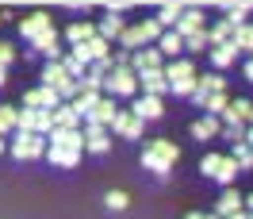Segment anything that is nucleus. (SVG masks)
I'll use <instances>...</instances> for the list:
<instances>
[{"mask_svg": "<svg viewBox=\"0 0 253 219\" xmlns=\"http://www.w3.org/2000/svg\"><path fill=\"white\" fill-rule=\"evenodd\" d=\"M58 104H65V100L54 93V89H46V85H39V89H27V93H23V108H35V111H54Z\"/></svg>", "mask_w": 253, "mask_h": 219, "instance_id": "6", "label": "nucleus"}, {"mask_svg": "<svg viewBox=\"0 0 253 219\" xmlns=\"http://www.w3.org/2000/svg\"><path fill=\"white\" fill-rule=\"evenodd\" d=\"M253 115V104L250 100H230V108L222 111V119H226V127H246Z\"/></svg>", "mask_w": 253, "mask_h": 219, "instance_id": "14", "label": "nucleus"}, {"mask_svg": "<svg viewBox=\"0 0 253 219\" xmlns=\"http://www.w3.org/2000/svg\"><path fill=\"white\" fill-rule=\"evenodd\" d=\"M46 158L58 165V169H73V165L81 162V150H65V146H50L46 142Z\"/></svg>", "mask_w": 253, "mask_h": 219, "instance_id": "18", "label": "nucleus"}, {"mask_svg": "<svg viewBox=\"0 0 253 219\" xmlns=\"http://www.w3.org/2000/svg\"><path fill=\"white\" fill-rule=\"evenodd\" d=\"M104 89L111 93V100L115 96H134L138 93V73L134 69H111L108 77H104Z\"/></svg>", "mask_w": 253, "mask_h": 219, "instance_id": "5", "label": "nucleus"}, {"mask_svg": "<svg viewBox=\"0 0 253 219\" xmlns=\"http://www.w3.org/2000/svg\"><path fill=\"white\" fill-rule=\"evenodd\" d=\"M62 69H65V73H69L73 81H81L84 73H88V65L81 62V58H73V54H62Z\"/></svg>", "mask_w": 253, "mask_h": 219, "instance_id": "30", "label": "nucleus"}, {"mask_svg": "<svg viewBox=\"0 0 253 219\" xmlns=\"http://www.w3.org/2000/svg\"><path fill=\"white\" fill-rule=\"evenodd\" d=\"M250 150H253V146H250Z\"/></svg>", "mask_w": 253, "mask_h": 219, "instance_id": "52", "label": "nucleus"}, {"mask_svg": "<svg viewBox=\"0 0 253 219\" xmlns=\"http://www.w3.org/2000/svg\"><path fill=\"white\" fill-rule=\"evenodd\" d=\"M12 58H16V50H12L8 43H4V39H0V69H4V65L12 62Z\"/></svg>", "mask_w": 253, "mask_h": 219, "instance_id": "40", "label": "nucleus"}, {"mask_svg": "<svg viewBox=\"0 0 253 219\" xmlns=\"http://www.w3.org/2000/svg\"><path fill=\"white\" fill-rule=\"evenodd\" d=\"M4 150H8V139H4V135H0V154H4Z\"/></svg>", "mask_w": 253, "mask_h": 219, "instance_id": "42", "label": "nucleus"}, {"mask_svg": "<svg viewBox=\"0 0 253 219\" xmlns=\"http://www.w3.org/2000/svg\"><path fill=\"white\" fill-rule=\"evenodd\" d=\"M230 219H250V212H238V216H230Z\"/></svg>", "mask_w": 253, "mask_h": 219, "instance_id": "43", "label": "nucleus"}, {"mask_svg": "<svg viewBox=\"0 0 253 219\" xmlns=\"http://www.w3.org/2000/svg\"><path fill=\"white\" fill-rule=\"evenodd\" d=\"M54 131H81V115L73 111V104H58L54 108Z\"/></svg>", "mask_w": 253, "mask_h": 219, "instance_id": "16", "label": "nucleus"}, {"mask_svg": "<svg viewBox=\"0 0 253 219\" xmlns=\"http://www.w3.org/2000/svg\"><path fill=\"white\" fill-rule=\"evenodd\" d=\"M69 104H73V111H77L81 119H88V115H92V108L100 104V93H77Z\"/></svg>", "mask_w": 253, "mask_h": 219, "instance_id": "26", "label": "nucleus"}, {"mask_svg": "<svg viewBox=\"0 0 253 219\" xmlns=\"http://www.w3.org/2000/svg\"><path fill=\"white\" fill-rule=\"evenodd\" d=\"M246 142H250V146H253V127H250V131H246Z\"/></svg>", "mask_w": 253, "mask_h": 219, "instance_id": "45", "label": "nucleus"}, {"mask_svg": "<svg viewBox=\"0 0 253 219\" xmlns=\"http://www.w3.org/2000/svg\"><path fill=\"white\" fill-rule=\"evenodd\" d=\"M238 173H242V169H238V162H234V158H222V162H219V169H215V177H211V181H219V185H226V188H230Z\"/></svg>", "mask_w": 253, "mask_h": 219, "instance_id": "28", "label": "nucleus"}, {"mask_svg": "<svg viewBox=\"0 0 253 219\" xmlns=\"http://www.w3.org/2000/svg\"><path fill=\"white\" fill-rule=\"evenodd\" d=\"M138 89H142L146 96H158L169 93V81H165V69H150V73H138Z\"/></svg>", "mask_w": 253, "mask_h": 219, "instance_id": "11", "label": "nucleus"}, {"mask_svg": "<svg viewBox=\"0 0 253 219\" xmlns=\"http://www.w3.org/2000/svg\"><path fill=\"white\" fill-rule=\"evenodd\" d=\"M0 19H4V12H0Z\"/></svg>", "mask_w": 253, "mask_h": 219, "instance_id": "49", "label": "nucleus"}, {"mask_svg": "<svg viewBox=\"0 0 253 219\" xmlns=\"http://www.w3.org/2000/svg\"><path fill=\"white\" fill-rule=\"evenodd\" d=\"M176 158H180V146H176V142H169V139H154V142L142 150V165H146L150 173L165 177V173L173 169Z\"/></svg>", "mask_w": 253, "mask_h": 219, "instance_id": "1", "label": "nucleus"}, {"mask_svg": "<svg viewBox=\"0 0 253 219\" xmlns=\"http://www.w3.org/2000/svg\"><path fill=\"white\" fill-rule=\"evenodd\" d=\"M226 108H230V96H226V93H215V96H211V100H207V115H222V111H226Z\"/></svg>", "mask_w": 253, "mask_h": 219, "instance_id": "33", "label": "nucleus"}, {"mask_svg": "<svg viewBox=\"0 0 253 219\" xmlns=\"http://www.w3.org/2000/svg\"><path fill=\"white\" fill-rule=\"evenodd\" d=\"M230 39H234V27H230L226 19H219L215 27H207V43H211V47H222V43H230Z\"/></svg>", "mask_w": 253, "mask_h": 219, "instance_id": "29", "label": "nucleus"}, {"mask_svg": "<svg viewBox=\"0 0 253 219\" xmlns=\"http://www.w3.org/2000/svg\"><path fill=\"white\" fill-rule=\"evenodd\" d=\"M204 219H219V216H204Z\"/></svg>", "mask_w": 253, "mask_h": 219, "instance_id": "48", "label": "nucleus"}, {"mask_svg": "<svg viewBox=\"0 0 253 219\" xmlns=\"http://www.w3.org/2000/svg\"><path fill=\"white\" fill-rule=\"evenodd\" d=\"M104 204H108L111 212H123L126 204H130V196H126V192H119V188H111L108 196H104Z\"/></svg>", "mask_w": 253, "mask_h": 219, "instance_id": "36", "label": "nucleus"}, {"mask_svg": "<svg viewBox=\"0 0 253 219\" xmlns=\"http://www.w3.org/2000/svg\"><path fill=\"white\" fill-rule=\"evenodd\" d=\"M158 50H161V58H173V62H176V58H180V50H184V39H180L176 31H165L158 39Z\"/></svg>", "mask_w": 253, "mask_h": 219, "instance_id": "23", "label": "nucleus"}, {"mask_svg": "<svg viewBox=\"0 0 253 219\" xmlns=\"http://www.w3.org/2000/svg\"><path fill=\"white\" fill-rule=\"evenodd\" d=\"M207 54H211L215 69H226V65H234V62H238V54H242V50H238L234 43H222V47H211Z\"/></svg>", "mask_w": 253, "mask_h": 219, "instance_id": "21", "label": "nucleus"}, {"mask_svg": "<svg viewBox=\"0 0 253 219\" xmlns=\"http://www.w3.org/2000/svg\"><path fill=\"white\" fill-rule=\"evenodd\" d=\"M180 16H184V4H161L154 19H158L161 27H176V23H180Z\"/></svg>", "mask_w": 253, "mask_h": 219, "instance_id": "27", "label": "nucleus"}, {"mask_svg": "<svg viewBox=\"0 0 253 219\" xmlns=\"http://www.w3.org/2000/svg\"><path fill=\"white\" fill-rule=\"evenodd\" d=\"M222 139L234 142V146H238V142H246V127H222Z\"/></svg>", "mask_w": 253, "mask_h": 219, "instance_id": "39", "label": "nucleus"}, {"mask_svg": "<svg viewBox=\"0 0 253 219\" xmlns=\"http://www.w3.org/2000/svg\"><path fill=\"white\" fill-rule=\"evenodd\" d=\"M16 111L19 108H0V135H16Z\"/></svg>", "mask_w": 253, "mask_h": 219, "instance_id": "34", "label": "nucleus"}, {"mask_svg": "<svg viewBox=\"0 0 253 219\" xmlns=\"http://www.w3.org/2000/svg\"><path fill=\"white\" fill-rule=\"evenodd\" d=\"M246 77L253 81V58H250V62H246Z\"/></svg>", "mask_w": 253, "mask_h": 219, "instance_id": "41", "label": "nucleus"}, {"mask_svg": "<svg viewBox=\"0 0 253 219\" xmlns=\"http://www.w3.org/2000/svg\"><path fill=\"white\" fill-rule=\"evenodd\" d=\"M65 39H69L73 47H81V43H88V39H96V23H88V19H81V23H69V31H65Z\"/></svg>", "mask_w": 253, "mask_h": 219, "instance_id": "24", "label": "nucleus"}, {"mask_svg": "<svg viewBox=\"0 0 253 219\" xmlns=\"http://www.w3.org/2000/svg\"><path fill=\"white\" fill-rule=\"evenodd\" d=\"M184 50H192V54H204V50H211V43H207V31L192 35V39H184Z\"/></svg>", "mask_w": 253, "mask_h": 219, "instance_id": "37", "label": "nucleus"}, {"mask_svg": "<svg viewBox=\"0 0 253 219\" xmlns=\"http://www.w3.org/2000/svg\"><path fill=\"white\" fill-rule=\"evenodd\" d=\"M242 204H246V200L238 196L234 188H226V192L219 196V204H215V216H219V219H230V216H238V212H242Z\"/></svg>", "mask_w": 253, "mask_h": 219, "instance_id": "19", "label": "nucleus"}, {"mask_svg": "<svg viewBox=\"0 0 253 219\" xmlns=\"http://www.w3.org/2000/svg\"><path fill=\"white\" fill-rule=\"evenodd\" d=\"M130 69L134 73H150V69H161V50L158 47H142L130 54Z\"/></svg>", "mask_w": 253, "mask_h": 219, "instance_id": "9", "label": "nucleus"}, {"mask_svg": "<svg viewBox=\"0 0 253 219\" xmlns=\"http://www.w3.org/2000/svg\"><path fill=\"white\" fill-rule=\"evenodd\" d=\"M184 219H204V216H200V212H188V216H184Z\"/></svg>", "mask_w": 253, "mask_h": 219, "instance_id": "44", "label": "nucleus"}, {"mask_svg": "<svg viewBox=\"0 0 253 219\" xmlns=\"http://www.w3.org/2000/svg\"><path fill=\"white\" fill-rule=\"evenodd\" d=\"M0 85H4V69H0Z\"/></svg>", "mask_w": 253, "mask_h": 219, "instance_id": "47", "label": "nucleus"}, {"mask_svg": "<svg viewBox=\"0 0 253 219\" xmlns=\"http://www.w3.org/2000/svg\"><path fill=\"white\" fill-rule=\"evenodd\" d=\"M42 85H46V89H54V93L62 96L65 104L77 96V81H73V77L62 69V62H46V69H42Z\"/></svg>", "mask_w": 253, "mask_h": 219, "instance_id": "3", "label": "nucleus"}, {"mask_svg": "<svg viewBox=\"0 0 253 219\" xmlns=\"http://www.w3.org/2000/svg\"><path fill=\"white\" fill-rule=\"evenodd\" d=\"M180 39H192V35H200V31H207V19H204V12L200 8H184V16H180V23L173 27Z\"/></svg>", "mask_w": 253, "mask_h": 219, "instance_id": "7", "label": "nucleus"}, {"mask_svg": "<svg viewBox=\"0 0 253 219\" xmlns=\"http://www.w3.org/2000/svg\"><path fill=\"white\" fill-rule=\"evenodd\" d=\"M8 154L19 158V162L42 158V154H46V139H42V135H23V131H16V135H12V142H8Z\"/></svg>", "mask_w": 253, "mask_h": 219, "instance_id": "4", "label": "nucleus"}, {"mask_svg": "<svg viewBox=\"0 0 253 219\" xmlns=\"http://www.w3.org/2000/svg\"><path fill=\"white\" fill-rule=\"evenodd\" d=\"M142 127L146 123L134 115V111H119V115H115V123H111V131H115L119 139H142Z\"/></svg>", "mask_w": 253, "mask_h": 219, "instance_id": "8", "label": "nucleus"}, {"mask_svg": "<svg viewBox=\"0 0 253 219\" xmlns=\"http://www.w3.org/2000/svg\"><path fill=\"white\" fill-rule=\"evenodd\" d=\"M250 123H253V115H250Z\"/></svg>", "mask_w": 253, "mask_h": 219, "instance_id": "50", "label": "nucleus"}, {"mask_svg": "<svg viewBox=\"0 0 253 219\" xmlns=\"http://www.w3.org/2000/svg\"><path fill=\"white\" fill-rule=\"evenodd\" d=\"M115 115H119V104H115L111 96H100V104L92 108L88 123H96V127H111V123H115Z\"/></svg>", "mask_w": 253, "mask_h": 219, "instance_id": "12", "label": "nucleus"}, {"mask_svg": "<svg viewBox=\"0 0 253 219\" xmlns=\"http://www.w3.org/2000/svg\"><path fill=\"white\" fill-rule=\"evenodd\" d=\"M246 204H250V212H253V196H246Z\"/></svg>", "mask_w": 253, "mask_h": 219, "instance_id": "46", "label": "nucleus"}, {"mask_svg": "<svg viewBox=\"0 0 253 219\" xmlns=\"http://www.w3.org/2000/svg\"><path fill=\"white\" fill-rule=\"evenodd\" d=\"M219 162H222V154H204V162H200V173H204V177H215Z\"/></svg>", "mask_w": 253, "mask_h": 219, "instance_id": "38", "label": "nucleus"}, {"mask_svg": "<svg viewBox=\"0 0 253 219\" xmlns=\"http://www.w3.org/2000/svg\"><path fill=\"white\" fill-rule=\"evenodd\" d=\"M19 31H23V39H31V43H35L39 35L50 31V16H46V12H31V16L19 23Z\"/></svg>", "mask_w": 253, "mask_h": 219, "instance_id": "15", "label": "nucleus"}, {"mask_svg": "<svg viewBox=\"0 0 253 219\" xmlns=\"http://www.w3.org/2000/svg\"><path fill=\"white\" fill-rule=\"evenodd\" d=\"M130 111H134L142 123H146V119H161V115H165V108H161L158 96H138V100L130 104Z\"/></svg>", "mask_w": 253, "mask_h": 219, "instance_id": "13", "label": "nucleus"}, {"mask_svg": "<svg viewBox=\"0 0 253 219\" xmlns=\"http://www.w3.org/2000/svg\"><path fill=\"white\" fill-rule=\"evenodd\" d=\"M230 43H234L238 50H253V23H242V27L234 31V39H230Z\"/></svg>", "mask_w": 253, "mask_h": 219, "instance_id": "32", "label": "nucleus"}, {"mask_svg": "<svg viewBox=\"0 0 253 219\" xmlns=\"http://www.w3.org/2000/svg\"><path fill=\"white\" fill-rule=\"evenodd\" d=\"M196 93H204V96H215V93H226V81L211 69L207 77H196Z\"/></svg>", "mask_w": 253, "mask_h": 219, "instance_id": "25", "label": "nucleus"}, {"mask_svg": "<svg viewBox=\"0 0 253 219\" xmlns=\"http://www.w3.org/2000/svg\"><path fill=\"white\" fill-rule=\"evenodd\" d=\"M250 219H253V212H250Z\"/></svg>", "mask_w": 253, "mask_h": 219, "instance_id": "51", "label": "nucleus"}, {"mask_svg": "<svg viewBox=\"0 0 253 219\" xmlns=\"http://www.w3.org/2000/svg\"><path fill=\"white\" fill-rule=\"evenodd\" d=\"M222 131V123L215 119V115H204V119H196L192 123V139H200V142H211L215 135Z\"/></svg>", "mask_w": 253, "mask_h": 219, "instance_id": "20", "label": "nucleus"}, {"mask_svg": "<svg viewBox=\"0 0 253 219\" xmlns=\"http://www.w3.org/2000/svg\"><path fill=\"white\" fill-rule=\"evenodd\" d=\"M165 81H169V93L192 100V93H196V65L188 58H176V62L165 65Z\"/></svg>", "mask_w": 253, "mask_h": 219, "instance_id": "2", "label": "nucleus"}, {"mask_svg": "<svg viewBox=\"0 0 253 219\" xmlns=\"http://www.w3.org/2000/svg\"><path fill=\"white\" fill-rule=\"evenodd\" d=\"M50 146H65V150H84V131H50Z\"/></svg>", "mask_w": 253, "mask_h": 219, "instance_id": "17", "label": "nucleus"}, {"mask_svg": "<svg viewBox=\"0 0 253 219\" xmlns=\"http://www.w3.org/2000/svg\"><path fill=\"white\" fill-rule=\"evenodd\" d=\"M246 16H250V4H226V23H230L234 31L246 23Z\"/></svg>", "mask_w": 253, "mask_h": 219, "instance_id": "31", "label": "nucleus"}, {"mask_svg": "<svg viewBox=\"0 0 253 219\" xmlns=\"http://www.w3.org/2000/svg\"><path fill=\"white\" fill-rule=\"evenodd\" d=\"M31 47L39 50V54H46L50 62H62V50H58V35H54V27H50L46 35H39V39H35Z\"/></svg>", "mask_w": 253, "mask_h": 219, "instance_id": "22", "label": "nucleus"}, {"mask_svg": "<svg viewBox=\"0 0 253 219\" xmlns=\"http://www.w3.org/2000/svg\"><path fill=\"white\" fill-rule=\"evenodd\" d=\"M84 150L108 154V150H111V135L104 131V127H96V123H84Z\"/></svg>", "mask_w": 253, "mask_h": 219, "instance_id": "10", "label": "nucleus"}, {"mask_svg": "<svg viewBox=\"0 0 253 219\" xmlns=\"http://www.w3.org/2000/svg\"><path fill=\"white\" fill-rule=\"evenodd\" d=\"M234 162H238V169H250V165H253V150H250V142H238V146H234Z\"/></svg>", "mask_w": 253, "mask_h": 219, "instance_id": "35", "label": "nucleus"}]
</instances>
